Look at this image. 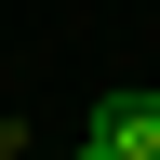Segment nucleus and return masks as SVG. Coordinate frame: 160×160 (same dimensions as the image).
I'll list each match as a JSON object with an SVG mask.
<instances>
[{
    "instance_id": "f257e3e1",
    "label": "nucleus",
    "mask_w": 160,
    "mask_h": 160,
    "mask_svg": "<svg viewBox=\"0 0 160 160\" xmlns=\"http://www.w3.org/2000/svg\"><path fill=\"white\" fill-rule=\"evenodd\" d=\"M80 147H93V160H147L160 147V93H107V107L80 120Z\"/></svg>"
},
{
    "instance_id": "f03ea898",
    "label": "nucleus",
    "mask_w": 160,
    "mask_h": 160,
    "mask_svg": "<svg viewBox=\"0 0 160 160\" xmlns=\"http://www.w3.org/2000/svg\"><path fill=\"white\" fill-rule=\"evenodd\" d=\"M147 160H160V147H147Z\"/></svg>"
}]
</instances>
